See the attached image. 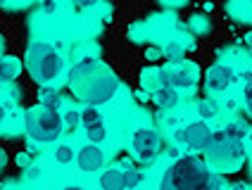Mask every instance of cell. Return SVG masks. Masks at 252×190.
Here are the masks:
<instances>
[{
  "instance_id": "8",
  "label": "cell",
  "mask_w": 252,
  "mask_h": 190,
  "mask_svg": "<svg viewBox=\"0 0 252 190\" xmlns=\"http://www.w3.org/2000/svg\"><path fill=\"white\" fill-rule=\"evenodd\" d=\"M133 148L138 152V159L145 164H150L157 157V136H155V131H145V128H140L133 133Z\"/></svg>"
},
{
  "instance_id": "3",
  "label": "cell",
  "mask_w": 252,
  "mask_h": 190,
  "mask_svg": "<svg viewBox=\"0 0 252 190\" xmlns=\"http://www.w3.org/2000/svg\"><path fill=\"white\" fill-rule=\"evenodd\" d=\"M205 164L210 171H221V174H233L243 166V145L240 138L226 133H214L210 148L205 150Z\"/></svg>"
},
{
  "instance_id": "5",
  "label": "cell",
  "mask_w": 252,
  "mask_h": 190,
  "mask_svg": "<svg viewBox=\"0 0 252 190\" xmlns=\"http://www.w3.org/2000/svg\"><path fill=\"white\" fill-rule=\"evenodd\" d=\"M27 133L38 143H53L62 133V117L45 107H31L27 112Z\"/></svg>"
},
{
  "instance_id": "20",
  "label": "cell",
  "mask_w": 252,
  "mask_h": 190,
  "mask_svg": "<svg viewBox=\"0 0 252 190\" xmlns=\"http://www.w3.org/2000/svg\"><path fill=\"white\" fill-rule=\"evenodd\" d=\"M162 57H164V53H162L157 45H148V48H145V60H148V62H159Z\"/></svg>"
},
{
  "instance_id": "14",
  "label": "cell",
  "mask_w": 252,
  "mask_h": 190,
  "mask_svg": "<svg viewBox=\"0 0 252 190\" xmlns=\"http://www.w3.org/2000/svg\"><path fill=\"white\" fill-rule=\"evenodd\" d=\"M38 100H41V107L53 109V112H57L60 105H62L60 93H57L55 88H50V86H41V88H38Z\"/></svg>"
},
{
  "instance_id": "9",
  "label": "cell",
  "mask_w": 252,
  "mask_h": 190,
  "mask_svg": "<svg viewBox=\"0 0 252 190\" xmlns=\"http://www.w3.org/2000/svg\"><path fill=\"white\" fill-rule=\"evenodd\" d=\"M81 124H84V131L88 136V140H93V143L105 140V136H107L105 122H102V117H100V112L95 107H86L81 112Z\"/></svg>"
},
{
  "instance_id": "24",
  "label": "cell",
  "mask_w": 252,
  "mask_h": 190,
  "mask_svg": "<svg viewBox=\"0 0 252 190\" xmlns=\"http://www.w3.org/2000/svg\"><path fill=\"white\" fill-rule=\"evenodd\" d=\"M24 178H38V169H36V166H27V169H24Z\"/></svg>"
},
{
  "instance_id": "26",
  "label": "cell",
  "mask_w": 252,
  "mask_h": 190,
  "mask_svg": "<svg viewBox=\"0 0 252 190\" xmlns=\"http://www.w3.org/2000/svg\"><path fill=\"white\" fill-rule=\"evenodd\" d=\"M136 97H138V102H150V93H145V91H136Z\"/></svg>"
},
{
  "instance_id": "10",
  "label": "cell",
  "mask_w": 252,
  "mask_h": 190,
  "mask_svg": "<svg viewBox=\"0 0 252 190\" xmlns=\"http://www.w3.org/2000/svg\"><path fill=\"white\" fill-rule=\"evenodd\" d=\"M76 162H79V166L84 171H98L102 166V162H105V155H102V150L98 145H86V148L79 150Z\"/></svg>"
},
{
  "instance_id": "21",
  "label": "cell",
  "mask_w": 252,
  "mask_h": 190,
  "mask_svg": "<svg viewBox=\"0 0 252 190\" xmlns=\"http://www.w3.org/2000/svg\"><path fill=\"white\" fill-rule=\"evenodd\" d=\"M164 53V57H169V60H174V62H179L183 57V53H181V48H176V45H171V48H167V50H162Z\"/></svg>"
},
{
  "instance_id": "22",
  "label": "cell",
  "mask_w": 252,
  "mask_h": 190,
  "mask_svg": "<svg viewBox=\"0 0 252 190\" xmlns=\"http://www.w3.org/2000/svg\"><path fill=\"white\" fill-rule=\"evenodd\" d=\"M17 166H22V169H27L29 162H31V152H22V155H17Z\"/></svg>"
},
{
  "instance_id": "25",
  "label": "cell",
  "mask_w": 252,
  "mask_h": 190,
  "mask_svg": "<svg viewBox=\"0 0 252 190\" xmlns=\"http://www.w3.org/2000/svg\"><path fill=\"white\" fill-rule=\"evenodd\" d=\"M243 48H245V50L252 55V31L248 33V36H245V38H243Z\"/></svg>"
},
{
  "instance_id": "15",
  "label": "cell",
  "mask_w": 252,
  "mask_h": 190,
  "mask_svg": "<svg viewBox=\"0 0 252 190\" xmlns=\"http://www.w3.org/2000/svg\"><path fill=\"white\" fill-rule=\"evenodd\" d=\"M155 102L162 109H174L179 105V93H176L174 88H159V91L155 93Z\"/></svg>"
},
{
  "instance_id": "2",
  "label": "cell",
  "mask_w": 252,
  "mask_h": 190,
  "mask_svg": "<svg viewBox=\"0 0 252 190\" xmlns=\"http://www.w3.org/2000/svg\"><path fill=\"white\" fill-rule=\"evenodd\" d=\"M159 190H219V181L200 155H186L164 171Z\"/></svg>"
},
{
  "instance_id": "28",
  "label": "cell",
  "mask_w": 252,
  "mask_h": 190,
  "mask_svg": "<svg viewBox=\"0 0 252 190\" xmlns=\"http://www.w3.org/2000/svg\"><path fill=\"white\" fill-rule=\"evenodd\" d=\"M64 190H81V188H64Z\"/></svg>"
},
{
  "instance_id": "16",
  "label": "cell",
  "mask_w": 252,
  "mask_h": 190,
  "mask_svg": "<svg viewBox=\"0 0 252 190\" xmlns=\"http://www.w3.org/2000/svg\"><path fill=\"white\" fill-rule=\"evenodd\" d=\"M200 114L205 117V119H212V117H217V112H219V102L214 100V97H205V100H200Z\"/></svg>"
},
{
  "instance_id": "6",
  "label": "cell",
  "mask_w": 252,
  "mask_h": 190,
  "mask_svg": "<svg viewBox=\"0 0 252 190\" xmlns=\"http://www.w3.org/2000/svg\"><path fill=\"white\" fill-rule=\"evenodd\" d=\"M212 136H214V133H212L205 124H188L186 128L179 131V140H181L188 150H193V152H205V150L210 148Z\"/></svg>"
},
{
  "instance_id": "4",
  "label": "cell",
  "mask_w": 252,
  "mask_h": 190,
  "mask_svg": "<svg viewBox=\"0 0 252 190\" xmlns=\"http://www.w3.org/2000/svg\"><path fill=\"white\" fill-rule=\"evenodd\" d=\"M24 67L38 83H48L62 74V60L48 43H31L24 53Z\"/></svg>"
},
{
  "instance_id": "23",
  "label": "cell",
  "mask_w": 252,
  "mask_h": 190,
  "mask_svg": "<svg viewBox=\"0 0 252 190\" xmlns=\"http://www.w3.org/2000/svg\"><path fill=\"white\" fill-rule=\"evenodd\" d=\"M245 109H248V114L252 117V83L248 86V91H245Z\"/></svg>"
},
{
  "instance_id": "17",
  "label": "cell",
  "mask_w": 252,
  "mask_h": 190,
  "mask_svg": "<svg viewBox=\"0 0 252 190\" xmlns=\"http://www.w3.org/2000/svg\"><path fill=\"white\" fill-rule=\"evenodd\" d=\"M81 124V112H74V109H69L67 114H62V128L64 131H76V126Z\"/></svg>"
},
{
  "instance_id": "11",
  "label": "cell",
  "mask_w": 252,
  "mask_h": 190,
  "mask_svg": "<svg viewBox=\"0 0 252 190\" xmlns=\"http://www.w3.org/2000/svg\"><path fill=\"white\" fill-rule=\"evenodd\" d=\"M231 81H233L231 69L221 67V64L212 67L210 71H207V76H205V86H207V91H212V93H221Z\"/></svg>"
},
{
  "instance_id": "1",
  "label": "cell",
  "mask_w": 252,
  "mask_h": 190,
  "mask_svg": "<svg viewBox=\"0 0 252 190\" xmlns=\"http://www.w3.org/2000/svg\"><path fill=\"white\" fill-rule=\"evenodd\" d=\"M67 86L86 107H98L112 97L119 83L112 76V71L100 67L93 57H86L69 71Z\"/></svg>"
},
{
  "instance_id": "12",
  "label": "cell",
  "mask_w": 252,
  "mask_h": 190,
  "mask_svg": "<svg viewBox=\"0 0 252 190\" xmlns=\"http://www.w3.org/2000/svg\"><path fill=\"white\" fill-rule=\"evenodd\" d=\"M100 188L102 190H128L126 171L119 169V166H112V169L102 171V176H100Z\"/></svg>"
},
{
  "instance_id": "27",
  "label": "cell",
  "mask_w": 252,
  "mask_h": 190,
  "mask_svg": "<svg viewBox=\"0 0 252 190\" xmlns=\"http://www.w3.org/2000/svg\"><path fill=\"white\" fill-rule=\"evenodd\" d=\"M2 119H5V107L0 105V122H2Z\"/></svg>"
},
{
  "instance_id": "13",
  "label": "cell",
  "mask_w": 252,
  "mask_h": 190,
  "mask_svg": "<svg viewBox=\"0 0 252 190\" xmlns=\"http://www.w3.org/2000/svg\"><path fill=\"white\" fill-rule=\"evenodd\" d=\"M22 71V62L17 57H2L0 60V81H14Z\"/></svg>"
},
{
  "instance_id": "29",
  "label": "cell",
  "mask_w": 252,
  "mask_h": 190,
  "mask_svg": "<svg viewBox=\"0 0 252 190\" xmlns=\"http://www.w3.org/2000/svg\"><path fill=\"white\" fill-rule=\"evenodd\" d=\"M0 188H2V183H0Z\"/></svg>"
},
{
  "instance_id": "7",
  "label": "cell",
  "mask_w": 252,
  "mask_h": 190,
  "mask_svg": "<svg viewBox=\"0 0 252 190\" xmlns=\"http://www.w3.org/2000/svg\"><path fill=\"white\" fill-rule=\"evenodd\" d=\"M169 76V86L176 91V88H188V86H193L197 81V69L193 64H188V62H176V64H171V67L164 69Z\"/></svg>"
},
{
  "instance_id": "19",
  "label": "cell",
  "mask_w": 252,
  "mask_h": 190,
  "mask_svg": "<svg viewBox=\"0 0 252 190\" xmlns=\"http://www.w3.org/2000/svg\"><path fill=\"white\" fill-rule=\"evenodd\" d=\"M190 27L195 29V33H202V31H207V29H210V22H207V17L195 14V17H190Z\"/></svg>"
},
{
  "instance_id": "18",
  "label": "cell",
  "mask_w": 252,
  "mask_h": 190,
  "mask_svg": "<svg viewBox=\"0 0 252 190\" xmlns=\"http://www.w3.org/2000/svg\"><path fill=\"white\" fill-rule=\"evenodd\" d=\"M55 159L60 164H69L71 159H74V150H71L69 145H60V148L55 150Z\"/></svg>"
}]
</instances>
